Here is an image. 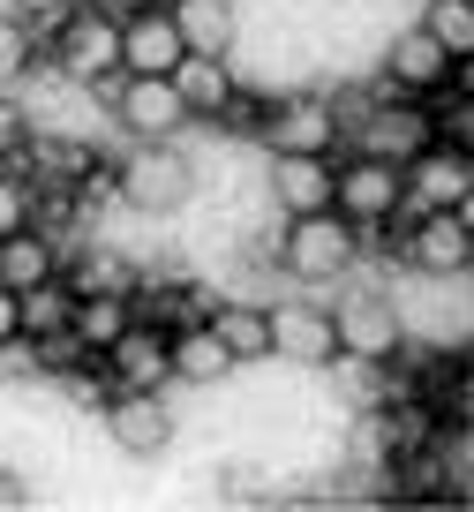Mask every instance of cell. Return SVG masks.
I'll list each match as a JSON object with an SVG mask.
<instances>
[{
  "label": "cell",
  "instance_id": "obj_1",
  "mask_svg": "<svg viewBox=\"0 0 474 512\" xmlns=\"http://www.w3.org/2000/svg\"><path fill=\"white\" fill-rule=\"evenodd\" d=\"M362 256H369L362 226H347L339 211H301V219H279L271 272H279L286 287H339V279H354Z\"/></svg>",
  "mask_w": 474,
  "mask_h": 512
},
{
  "label": "cell",
  "instance_id": "obj_2",
  "mask_svg": "<svg viewBox=\"0 0 474 512\" xmlns=\"http://www.w3.org/2000/svg\"><path fill=\"white\" fill-rule=\"evenodd\" d=\"M249 136L264 144V159H301V151H324V159H339V144H347L339 106H332V91H324V83H301V91L264 98V113H256Z\"/></svg>",
  "mask_w": 474,
  "mask_h": 512
},
{
  "label": "cell",
  "instance_id": "obj_3",
  "mask_svg": "<svg viewBox=\"0 0 474 512\" xmlns=\"http://www.w3.org/2000/svg\"><path fill=\"white\" fill-rule=\"evenodd\" d=\"M91 98L113 113V128H121L128 144H174V136H189V106H181L174 76H106L91 83Z\"/></svg>",
  "mask_w": 474,
  "mask_h": 512
},
{
  "label": "cell",
  "instance_id": "obj_4",
  "mask_svg": "<svg viewBox=\"0 0 474 512\" xmlns=\"http://www.w3.org/2000/svg\"><path fill=\"white\" fill-rule=\"evenodd\" d=\"M46 68L61 83H76V91H91V83H106V76H128L121 68V23H113L98 0H83L61 31H46Z\"/></svg>",
  "mask_w": 474,
  "mask_h": 512
},
{
  "label": "cell",
  "instance_id": "obj_5",
  "mask_svg": "<svg viewBox=\"0 0 474 512\" xmlns=\"http://www.w3.org/2000/svg\"><path fill=\"white\" fill-rule=\"evenodd\" d=\"M121 174V204L143 211V219H166V211H181L196 196V159L189 144H128V159L113 166Z\"/></svg>",
  "mask_w": 474,
  "mask_h": 512
},
{
  "label": "cell",
  "instance_id": "obj_6",
  "mask_svg": "<svg viewBox=\"0 0 474 512\" xmlns=\"http://www.w3.org/2000/svg\"><path fill=\"white\" fill-rule=\"evenodd\" d=\"M377 76H384V91H392V98H422V106H437L444 91H459L467 61H452L422 23H399V31L384 38V53H377Z\"/></svg>",
  "mask_w": 474,
  "mask_h": 512
},
{
  "label": "cell",
  "instance_id": "obj_7",
  "mask_svg": "<svg viewBox=\"0 0 474 512\" xmlns=\"http://www.w3.org/2000/svg\"><path fill=\"white\" fill-rule=\"evenodd\" d=\"M399 204H407V174L384 159H369V151H347L339 159V181H332V211L347 226H362V234H384V226L399 219Z\"/></svg>",
  "mask_w": 474,
  "mask_h": 512
},
{
  "label": "cell",
  "instance_id": "obj_8",
  "mask_svg": "<svg viewBox=\"0 0 474 512\" xmlns=\"http://www.w3.org/2000/svg\"><path fill=\"white\" fill-rule=\"evenodd\" d=\"M332 332H339L347 354H377V362H399V354L414 347L407 309H399V294H384V287L339 294V302H332Z\"/></svg>",
  "mask_w": 474,
  "mask_h": 512
},
{
  "label": "cell",
  "instance_id": "obj_9",
  "mask_svg": "<svg viewBox=\"0 0 474 512\" xmlns=\"http://www.w3.org/2000/svg\"><path fill=\"white\" fill-rule=\"evenodd\" d=\"M392 226H399L392 256L414 279H459L467 272V256H474L467 211H414V219H392Z\"/></svg>",
  "mask_w": 474,
  "mask_h": 512
},
{
  "label": "cell",
  "instance_id": "obj_10",
  "mask_svg": "<svg viewBox=\"0 0 474 512\" xmlns=\"http://www.w3.org/2000/svg\"><path fill=\"white\" fill-rule=\"evenodd\" d=\"M98 377H106V392H166L174 384V324L136 317L98 354Z\"/></svg>",
  "mask_w": 474,
  "mask_h": 512
},
{
  "label": "cell",
  "instance_id": "obj_11",
  "mask_svg": "<svg viewBox=\"0 0 474 512\" xmlns=\"http://www.w3.org/2000/svg\"><path fill=\"white\" fill-rule=\"evenodd\" d=\"M407 204H399V219H414V211H467V196H474V159H467V144H422L407 166Z\"/></svg>",
  "mask_w": 474,
  "mask_h": 512
},
{
  "label": "cell",
  "instance_id": "obj_12",
  "mask_svg": "<svg viewBox=\"0 0 474 512\" xmlns=\"http://www.w3.org/2000/svg\"><path fill=\"white\" fill-rule=\"evenodd\" d=\"M98 430H106L113 452H128V460H158V452L174 445V407H166V392H106V407H98Z\"/></svg>",
  "mask_w": 474,
  "mask_h": 512
},
{
  "label": "cell",
  "instance_id": "obj_13",
  "mask_svg": "<svg viewBox=\"0 0 474 512\" xmlns=\"http://www.w3.org/2000/svg\"><path fill=\"white\" fill-rule=\"evenodd\" d=\"M264 324H271V362L279 369H324L339 354L332 302H264Z\"/></svg>",
  "mask_w": 474,
  "mask_h": 512
},
{
  "label": "cell",
  "instance_id": "obj_14",
  "mask_svg": "<svg viewBox=\"0 0 474 512\" xmlns=\"http://www.w3.org/2000/svg\"><path fill=\"white\" fill-rule=\"evenodd\" d=\"M422 144H437V121H429L422 98H392L384 91L377 106L354 121V151H369V159H384V166H407Z\"/></svg>",
  "mask_w": 474,
  "mask_h": 512
},
{
  "label": "cell",
  "instance_id": "obj_15",
  "mask_svg": "<svg viewBox=\"0 0 474 512\" xmlns=\"http://www.w3.org/2000/svg\"><path fill=\"white\" fill-rule=\"evenodd\" d=\"M332 181L339 159L324 151H301V159H264V196L279 219H301V211H332Z\"/></svg>",
  "mask_w": 474,
  "mask_h": 512
},
{
  "label": "cell",
  "instance_id": "obj_16",
  "mask_svg": "<svg viewBox=\"0 0 474 512\" xmlns=\"http://www.w3.org/2000/svg\"><path fill=\"white\" fill-rule=\"evenodd\" d=\"M181 53H189V46H181V23L166 16V0L121 16V68H128V76H174Z\"/></svg>",
  "mask_w": 474,
  "mask_h": 512
},
{
  "label": "cell",
  "instance_id": "obj_17",
  "mask_svg": "<svg viewBox=\"0 0 474 512\" xmlns=\"http://www.w3.org/2000/svg\"><path fill=\"white\" fill-rule=\"evenodd\" d=\"M174 91H181V106H189V121H211V128H219L226 113H234V98H241V76H234V61H226V53H181Z\"/></svg>",
  "mask_w": 474,
  "mask_h": 512
},
{
  "label": "cell",
  "instance_id": "obj_18",
  "mask_svg": "<svg viewBox=\"0 0 474 512\" xmlns=\"http://www.w3.org/2000/svg\"><path fill=\"white\" fill-rule=\"evenodd\" d=\"M324 377H332V400L347 407V415H377V407L399 400V362H377V354L339 347L332 362H324Z\"/></svg>",
  "mask_w": 474,
  "mask_h": 512
},
{
  "label": "cell",
  "instance_id": "obj_19",
  "mask_svg": "<svg viewBox=\"0 0 474 512\" xmlns=\"http://www.w3.org/2000/svg\"><path fill=\"white\" fill-rule=\"evenodd\" d=\"M46 279H61V241H53L46 226H23V234L0 241V287L31 294V287H46Z\"/></svg>",
  "mask_w": 474,
  "mask_h": 512
},
{
  "label": "cell",
  "instance_id": "obj_20",
  "mask_svg": "<svg viewBox=\"0 0 474 512\" xmlns=\"http://www.w3.org/2000/svg\"><path fill=\"white\" fill-rule=\"evenodd\" d=\"M174 377L181 384H226L234 377V354H226V339L211 332V317H196V324H174Z\"/></svg>",
  "mask_w": 474,
  "mask_h": 512
},
{
  "label": "cell",
  "instance_id": "obj_21",
  "mask_svg": "<svg viewBox=\"0 0 474 512\" xmlns=\"http://www.w3.org/2000/svg\"><path fill=\"white\" fill-rule=\"evenodd\" d=\"M166 16L181 23V46L189 53H234V31H241L234 0H166Z\"/></svg>",
  "mask_w": 474,
  "mask_h": 512
},
{
  "label": "cell",
  "instance_id": "obj_22",
  "mask_svg": "<svg viewBox=\"0 0 474 512\" xmlns=\"http://www.w3.org/2000/svg\"><path fill=\"white\" fill-rule=\"evenodd\" d=\"M211 317V332L226 339V354H234V369H249V362H271V324H264V302H211L204 309Z\"/></svg>",
  "mask_w": 474,
  "mask_h": 512
},
{
  "label": "cell",
  "instance_id": "obj_23",
  "mask_svg": "<svg viewBox=\"0 0 474 512\" xmlns=\"http://www.w3.org/2000/svg\"><path fill=\"white\" fill-rule=\"evenodd\" d=\"M128 324H136V302H128V294H76V309H68V332L91 354H106Z\"/></svg>",
  "mask_w": 474,
  "mask_h": 512
},
{
  "label": "cell",
  "instance_id": "obj_24",
  "mask_svg": "<svg viewBox=\"0 0 474 512\" xmlns=\"http://www.w3.org/2000/svg\"><path fill=\"white\" fill-rule=\"evenodd\" d=\"M68 294H128V302H136V264H128V256H113V249H83L76 264H68Z\"/></svg>",
  "mask_w": 474,
  "mask_h": 512
},
{
  "label": "cell",
  "instance_id": "obj_25",
  "mask_svg": "<svg viewBox=\"0 0 474 512\" xmlns=\"http://www.w3.org/2000/svg\"><path fill=\"white\" fill-rule=\"evenodd\" d=\"M38 61H46L38 31L23 16H0V91H23V83L38 76Z\"/></svg>",
  "mask_w": 474,
  "mask_h": 512
},
{
  "label": "cell",
  "instance_id": "obj_26",
  "mask_svg": "<svg viewBox=\"0 0 474 512\" xmlns=\"http://www.w3.org/2000/svg\"><path fill=\"white\" fill-rule=\"evenodd\" d=\"M414 23H422L452 61H474V8H467V0H422V16H414Z\"/></svg>",
  "mask_w": 474,
  "mask_h": 512
},
{
  "label": "cell",
  "instance_id": "obj_27",
  "mask_svg": "<svg viewBox=\"0 0 474 512\" xmlns=\"http://www.w3.org/2000/svg\"><path fill=\"white\" fill-rule=\"evenodd\" d=\"M68 309H76L68 279H46V287H31V294H23V332H31V339H53V332H68Z\"/></svg>",
  "mask_w": 474,
  "mask_h": 512
},
{
  "label": "cell",
  "instance_id": "obj_28",
  "mask_svg": "<svg viewBox=\"0 0 474 512\" xmlns=\"http://www.w3.org/2000/svg\"><path fill=\"white\" fill-rule=\"evenodd\" d=\"M23 226H38V189L16 174V166H0V241L23 234Z\"/></svg>",
  "mask_w": 474,
  "mask_h": 512
},
{
  "label": "cell",
  "instance_id": "obj_29",
  "mask_svg": "<svg viewBox=\"0 0 474 512\" xmlns=\"http://www.w3.org/2000/svg\"><path fill=\"white\" fill-rule=\"evenodd\" d=\"M76 8H83V0H8V16H23L31 31H61Z\"/></svg>",
  "mask_w": 474,
  "mask_h": 512
},
{
  "label": "cell",
  "instance_id": "obj_30",
  "mask_svg": "<svg viewBox=\"0 0 474 512\" xmlns=\"http://www.w3.org/2000/svg\"><path fill=\"white\" fill-rule=\"evenodd\" d=\"M0 377H38V339L31 332L0 339Z\"/></svg>",
  "mask_w": 474,
  "mask_h": 512
},
{
  "label": "cell",
  "instance_id": "obj_31",
  "mask_svg": "<svg viewBox=\"0 0 474 512\" xmlns=\"http://www.w3.org/2000/svg\"><path fill=\"white\" fill-rule=\"evenodd\" d=\"M0 505H31V482H23V467L0 460Z\"/></svg>",
  "mask_w": 474,
  "mask_h": 512
},
{
  "label": "cell",
  "instance_id": "obj_32",
  "mask_svg": "<svg viewBox=\"0 0 474 512\" xmlns=\"http://www.w3.org/2000/svg\"><path fill=\"white\" fill-rule=\"evenodd\" d=\"M16 332H23V294L0 287V339H16Z\"/></svg>",
  "mask_w": 474,
  "mask_h": 512
}]
</instances>
